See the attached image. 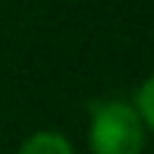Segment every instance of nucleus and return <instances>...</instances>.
<instances>
[{
  "instance_id": "obj_1",
  "label": "nucleus",
  "mask_w": 154,
  "mask_h": 154,
  "mask_svg": "<svg viewBox=\"0 0 154 154\" xmlns=\"http://www.w3.org/2000/svg\"><path fill=\"white\" fill-rule=\"evenodd\" d=\"M91 154H142L145 151V123L135 104L104 101L91 107L88 123Z\"/></svg>"
},
{
  "instance_id": "obj_2",
  "label": "nucleus",
  "mask_w": 154,
  "mask_h": 154,
  "mask_svg": "<svg viewBox=\"0 0 154 154\" xmlns=\"http://www.w3.org/2000/svg\"><path fill=\"white\" fill-rule=\"evenodd\" d=\"M19 154H75V151H72V145H69L66 135L51 132V129H41V132H32V135L19 145Z\"/></svg>"
},
{
  "instance_id": "obj_3",
  "label": "nucleus",
  "mask_w": 154,
  "mask_h": 154,
  "mask_svg": "<svg viewBox=\"0 0 154 154\" xmlns=\"http://www.w3.org/2000/svg\"><path fill=\"white\" fill-rule=\"evenodd\" d=\"M135 110H138V116H142L145 129L154 132V72L142 82V88H138V94H135Z\"/></svg>"
}]
</instances>
